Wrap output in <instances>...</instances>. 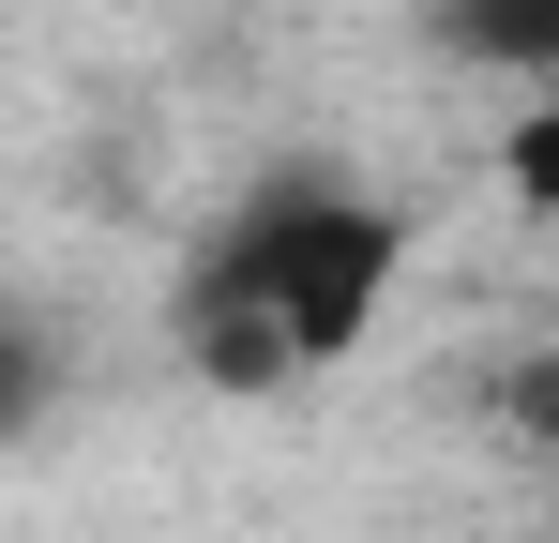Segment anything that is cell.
<instances>
[{
    "mask_svg": "<svg viewBox=\"0 0 559 543\" xmlns=\"http://www.w3.org/2000/svg\"><path fill=\"white\" fill-rule=\"evenodd\" d=\"M408 272V212L364 181H258L182 272V362L212 393H287L378 333Z\"/></svg>",
    "mask_w": 559,
    "mask_h": 543,
    "instance_id": "1",
    "label": "cell"
},
{
    "mask_svg": "<svg viewBox=\"0 0 559 543\" xmlns=\"http://www.w3.org/2000/svg\"><path fill=\"white\" fill-rule=\"evenodd\" d=\"M439 46H454L468 76L559 90V0H439Z\"/></svg>",
    "mask_w": 559,
    "mask_h": 543,
    "instance_id": "2",
    "label": "cell"
},
{
    "mask_svg": "<svg viewBox=\"0 0 559 543\" xmlns=\"http://www.w3.org/2000/svg\"><path fill=\"white\" fill-rule=\"evenodd\" d=\"M499 196L559 227V90H530V106H514V136H499Z\"/></svg>",
    "mask_w": 559,
    "mask_h": 543,
    "instance_id": "3",
    "label": "cell"
},
{
    "mask_svg": "<svg viewBox=\"0 0 559 543\" xmlns=\"http://www.w3.org/2000/svg\"><path fill=\"white\" fill-rule=\"evenodd\" d=\"M46 393H61L46 317H15V302H0V438H31V423H46Z\"/></svg>",
    "mask_w": 559,
    "mask_h": 543,
    "instance_id": "4",
    "label": "cell"
},
{
    "mask_svg": "<svg viewBox=\"0 0 559 543\" xmlns=\"http://www.w3.org/2000/svg\"><path fill=\"white\" fill-rule=\"evenodd\" d=\"M499 423H514L530 452H559V348H530L514 377H499Z\"/></svg>",
    "mask_w": 559,
    "mask_h": 543,
    "instance_id": "5",
    "label": "cell"
}]
</instances>
